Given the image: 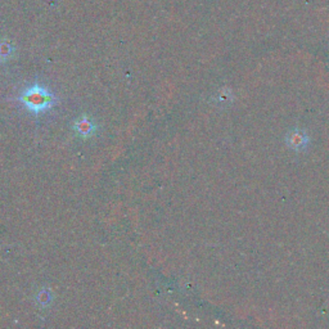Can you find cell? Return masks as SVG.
Listing matches in <instances>:
<instances>
[{
    "label": "cell",
    "instance_id": "cell-1",
    "mask_svg": "<svg viewBox=\"0 0 329 329\" xmlns=\"http://www.w3.org/2000/svg\"><path fill=\"white\" fill-rule=\"evenodd\" d=\"M21 100L26 105L27 109L39 114V112H43L52 107L53 95L40 85H34L22 94Z\"/></svg>",
    "mask_w": 329,
    "mask_h": 329
},
{
    "label": "cell",
    "instance_id": "cell-2",
    "mask_svg": "<svg viewBox=\"0 0 329 329\" xmlns=\"http://www.w3.org/2000/svg\"><path fill=\"white\" fill-rule=\"evenodd\" d=\"M75 129H76V131L79 133L80 137L87 138V137H90L94 131H95V125H94L93 121H91L89 117L82 116L81 119L76 121Z\"/></svg>",
    "mask_w": 329,
    "mask_h": 329
},
{
    "label": "cell",
    "instance_id": "cell-3",
    "mask_svg": "<svg viewBox=\"0 0 329 329\" xmlns=\"http://www.w3.org/2000/svg\"><path fill=\"white\" fill-rule=\"evenodd\" d=\"M13 48L12 43L9 40L0 41V59H7L13 54Z\"/></svg>",
    "mask_w": 329,
    "mask_h": 329
}]
</instances>
